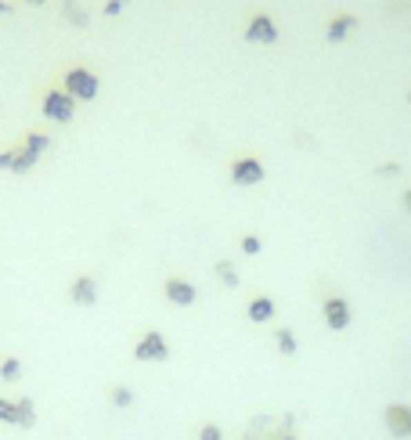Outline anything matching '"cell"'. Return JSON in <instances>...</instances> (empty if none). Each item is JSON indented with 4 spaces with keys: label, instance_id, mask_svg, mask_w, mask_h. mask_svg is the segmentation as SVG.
<instances>
[{
    "label": "cell",
    "instance_id": "obj_17",
    "mask_svg": "<svg viewBox=\"0 0 411 440\" xmlns=\"http://www.w3.org/2000/svg\"><path fill=\"white\" fill-rule=\"evenodd\" d=\"M217 278L224 281L228 289H239V271H234V267H231L228 260H220V263H217Z\"/></svg>",
    "mask_w": 411,
    "mask_h": 440
},
{
    "label": "cell",
    "instance_id": "obj_21",
    "mask_svg": "<svg viewBox=\"0 0 411 440\" xmlns=\"http://www.w3.org/2000/svg\"><path fill=\"white\" fill-rule=\"evenodd\" d=\"M66 19H69L72 26H87V14H80V8H76L72 0H66Z\"/></svg>",
    "mask_w": 411,
    "mask_h": 440
},
{
    "label": "cell",
    "instance_id": "obj_5",
    "mask_svg": "<svg viewBox=\"0 0 411 440\" xmlns=\"http://www.w3.org/2000/svg\"><path fill=\"white\" fill-rule=\"evenodd\" d=\"M321 314H325V321H328V328L332 332H343V328H350V303L343 300V296H328L325 300V307H321Z\"/></svg>",
    "mask_w": 411,
    "mask_h": 440
},
{
    "label": "cell",
    "instance_id": "obj_20",
    "mask_svg": "<svg viewBox=\"0 0 411 440\" xmlns=\"http://www.w3.org/2000/svg\"><path fill=\"white\" fill-rule=\"evenodd\" d=\"M260 249H263V242L257 239V234H245V239H242V253H245V257H257Z\"/></svg>",
    "mask_w": 411,
    "mask_h": 440
},
{
    "label": "cell",
    "instance_id": "obj_8",
    "mask_svg": "<svg viewBox=\"0 0 411 440\" xmlns=\"http://www.w3.org/2000/svg\"><path fill=\"white\" fill-rule=\"evenodd\" d=\"M166 300L173 307H192L195 303V286L184 278H166Z\"/></svg>",
    "mask_w": 411,
    "mask_h": 440
},
{
    "label": "cell",
    "instance_id": "obj_25",
    "mask_svg": "<svg viewBox=\"0 0 411 440\" xmlns=\"http://www.w3.org/2000/svg\"><path fill=\"white\" fill-rule=\"evenodd\" d=\"M0 14H11V4H8V0H0Z\"/></svg>",
    "mask_w": 411,
    "mask_h": 440
},
{
    "label": "cell",
    "instance_id": "obj_22",
    "mask_svg": "<svg viewBox=\"0 0 411 440\" xmlns=\"http://www.w3.org/2000/svg\"><path fill=\"white\" fill-rule=\"evenodd\" d=\"M199 440H224V437H220V426H213V422H210V426H202Z\"/></svg>",
    "mask_w": 411,
    "mask_h": 440
},
{
    "label": "cell",
    "instance_id": "obj_3",
    "mask_svg": "<svg viewBox=\"0 0 411 440\" xmlns=\"http://www.w3.org/2000/svg\"><path fill=\"white\" fill-rule=\"evenodd\" d=\"M43 116L51 123H72L76 116V98H69L66 90H51L43 98Z\"/></svg>",
    "mask_w": 411,
    "mask_h": 440
},
{
    "label": "cell",
    "instance_id": "obj_13",
    "mask_svg": "<svg viewBox=\"0 0 411 440\" xmlns=\"http://www.w3.org/2000/svg\"><path fill=\"white\" fill-rule=\"evenodd\" d=\"M14 412H19V422H14V426H22V430H33V422H37V408H33V397H19V401H14Z\"/></svg>",
    "mask_w": 411,
    "mask_h": 440
},
{
    "label": "cell",
    "instance_id": "obj_12",
    "mask_svg": "<svg viewBox=\"0 0 411 440\" xmlns=\"http://www.w3.org/2000/svg\"><path fill=\"white\" fill-rule=\"evenodd\" d=\"M271 318H274V300H271V296H257V300L249 303V321L263 325V321H271Z\"/></svg>",
    "mask_w": 411,
    "mask_h": 440
},
{
    "label": "cell",
    "instance_id": "obj_23",
    "mask_svg": "<svg viewBox=\"0 0 411 440\" xmlns=\"http://www.w3.org/2000/svg\"><path fill=\"white\" fill-rule=\"evenodd\" d=\"M126 8V0H108V4H105V14H119Z\"/></svg>",
    "mask_w": 411,
    "mask_h": 440
},
{
    "label": "cell",
    "instance_id": "obj_2",
    "mask_svg": "<svg viewBox=\"0 0 411 440\" xmlns=\"http://www.w3.org/2000/svg\"><path fill=\"white\" fill-rule=\"evenodd\" d=\"M134 357H137V361H152V365H163V361H170V343H166V336L155 332V328H148V332L137 339Z\"/></svg>",
    "mask_w": 411,
    "mask_h": 440
},
{
    "label": "cell",
    "instance_id": "obj_7",
    "mask_svg": "<svg viewBox=\"0 0 411 440\" xmlns=\"http://www.w3.org/2000/svg\"><path fill=\"white\" fill-rule=\"evenodd\" d=\"M386 430L401 440L411 437V404H390L386 408Z\"/></svg>",
    "mask_w": 411,
    "mask_h": 440
},
{
    "label": "cell",
    "instance_id": "obj_11",
    "mask_svg": "<svg viewBox=\"0 0 411 440\" xmlns=\"http://www.w3.org/2000/svg\"><path fill=\"white\" fill-rule=\"evenodd\" d=\"M354 29H357V14H350V11L336 14V19L328 22V43H343Z\"/></svg>",
    "mask_w": 411,
    "mask_h": 440
},
{
    "label": "cell",
    "instance_id": "obj_16",
    "mask_svg": "<svg viewBox=\"0 0 411 440\" xmlns=\"http://www.w3.org/2000/svg\"><path fill=\"white\" fill-rule=\"evenodd\" d=\"M26 148H29V152H33L37 159H40V155H43L47 148H51V137H47V134H40V130H37V134H29V137H26Z\"/></svg>",
    "mask_w": 411,
    "mask_h": 440
},
{
    "label": "cell",
    "instance_id": "obj_19",
    "mask_svg": "<svg viewBox=\"0 0 411 440\" xmlns=\"http://www.w3.org/2000/svg\"><path fill=\"white\" fill-rule=\"evenodd\" d=\"M0 422H8V426H14V422H19V412H14V401H4V397H0Z\"/></svg>",
    "mask_w": 411,
    "mask_h": 440
},
{
    "label": "cell",
    "instance_id": "obj_14",
    "mask_svg": "<svg viewBox=\"0 0 411 440\" xmlns=\"http://www.w3.org/2000/svg\"><path fill=\"white\" fill-rule=\"evenodd\" d=\"M278 350L285 354V357H292L296 350H299V343H296V336H292V328H278Z\"/></svg>",
    "mask_w": 411,
    "mask_h": 440
},
{
    "label": "cell",
    "instance_id": "obj_15",
    "mask_svg": "<svg viewBox=\"0 0 411 440\" xmlns=\"http://www.w3.org/2000/svg\"><path fill=\"white\" fill-rule=\"evenodd\" d=\"M0 379H4V383L22 379V361L19 357H4V365H0Z\"/></svg>",
    "mask_w": 411,
    "mask_h": 440
},
{
    "label": "cell",
    "instance_id": "obj_10",
    "mask_svg": "<svg viewBox=\"0 0 411 440\" xmlns=\"http://www.w3.org/2000/svg\"><path fill=\"white\" fill-rule=\"evenodd\" d=\"M37 166V155L22 148V152H0V170H14V174H29Z\"/></svg>",
    "mask_w": 411,
    "mask_h": 440
},
{
    "label": "cell",
    "instance_id": "obj_18",
    "mask_svg": "<svg viewBox=\"0 0 411 440\" xmlns=\"http://www.w3.org/2000/svg\"><path fill=\"white\" fill-rule=\"evenodd\" d=\"M108 397H112L116 408H130V404H134V394H130L126 386H112V394H108Z\"/></svg>",
    "mask_w": 411,
    "mask_h": 440
},
{
    "label": "cell",
    "instance_id": "obj_28",
    "mask_svg": "<svg viewBox=\"0 0 411 440\" xmlns=\"http://www.w3.org/2000/svg\"><path fill=\"white\" fill-rule=\"evenodd\" d=\"M408 101H411V94H408Z\"/></svg>",
    "mask_w": 411,
    "mask_h": 440
},
{
    "label": "cell",
    "instance_id": "obj_1",
    "mask_svg": "<svg viewBox=\"0 0 411 440\" xmlns=\"http://www.w3.org/2000/svg\"><path fill=\"white\" fill-rule=\"evenodd\" d=\"M101 90V80L94 76L90 69H69L66 72V94L76 101H94Z\"/></svg>",
    "mask_w": 411,
    "mask_h": 440
},
{
    "label": "cell",
    "instance_id": "obj_24",
    "mask_svg": "<svg viewBox=\"0 0 411 440\" xmlns=\"http://www.w3.org/2000/svg\"><path fill=\"white\" fill-rule=\"evenodd\" d=\"M401 202H404V210L411 213V188H408V192H404V199H401Z\"/></svg>",
    "mask_w": 411,
    "mask_h": 440
},
{
    "label": "cell",
    "instance_id": "obj_27",
    "mask_svg": "<svg viewBox=\"0 0 411 440\" xmlns=\"http://www.w3.org/2000/svg\"><path fill=\"white\" fill-rule=\"evenodd\" d=\"M281 440H296V437H281Z\"/></svg>",
    "mask_w": 411,
    "mask_h": 440
},
{
    "label": "cell",
    "instance_id": "obj_9",
    "mask_svg": "<svg viewBox=\"0 0 411 440\" xmlns=\"http://www.w3.org/2000/svg\"><path fill=\"white\" fill-rule=\"evenodd\" d=\"M69 296H72V303H80V307H94L98 303V281H94L90 274H80L72 281Z\"/></svg>",
    "mask_w": 411,
    "mask_h": 440
},
{
    "label": "cell",
    "instance_id": "obj_6",
    "mask_svg": "<svg viewBox=\"0 0 411 440\" xmlns=\"http://www.w3.org/2000/svg\"><path fill=\"white\" fill-rule=\"evenodd\" d=\"M245 40L249 43H274L278 40V26L271 14H252V22L245 29Z\"/></svg>",
    "mask_w": 411,
    "mask_h": 440
},
{
    "label": "cell",
    "instance_id": "obj_26",
    "mask_svg": "<svg viewBox=\"0 0 411 440\" xmlns=\"http://www.w3.org/2000/svg\"><path fill=\"white\" fill-rule=\"evenodd\" d=\"M26 4H47V0H26Z\"/></svg>",
    "mask_w": 411,
    "mask_h": 440
},
{
    "label": "cell",
    "instance_id": "obj_4",
    "mask_svg": "<svg viewBox=\"0 0 411 440\" xmlns=\"http://www.w3.org/2000/svg\"><path fill=\"white\" fill-rule=\"evenodd\" d=\"M231 181L239 184V188L260 184V181H263V163H260V159H252V155H242V159H234V166H231Z\"/></svg>",
    "mask_w": 411,
    "mask_h": 440
}]
</instances>
